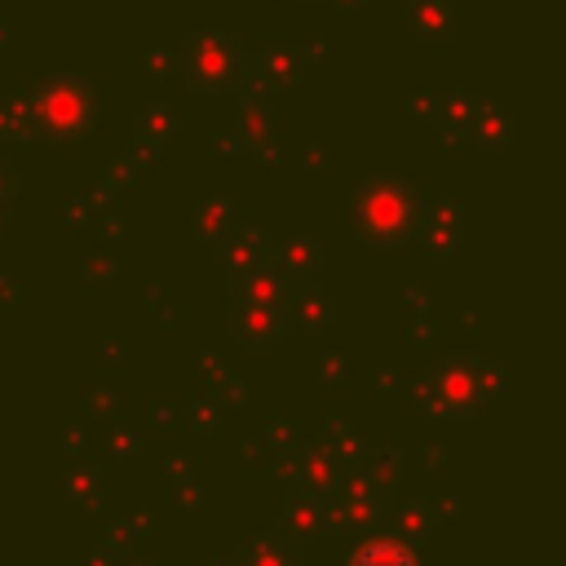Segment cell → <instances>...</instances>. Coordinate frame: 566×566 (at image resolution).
<instances>
[{
	"instance_id": "cell-1",
	"label": "cell",
	"mask_w": 566,
	"mask_h": 566,
	"mask_svg": "<svg viewBox=\"0 0 566 566\" xmlns=\"http://www.w3.org/2000/svg\"><path fill=\"white\" fill-rule=\"evenodd\" d=\"M349 566H416V557H411L402 544H394V539H376V544H367Z\"/></svg>"
}]
</instances>
